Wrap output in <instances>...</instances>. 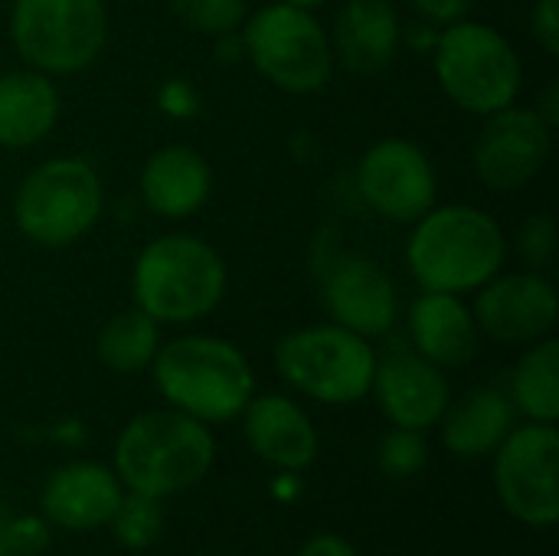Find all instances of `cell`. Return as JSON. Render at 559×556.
I'll use <instances>...</instances> for the list:
<instances>
[{
	"instance_id": "cell-29",
	"label": "cell",
	"mask_w": 559,
	"mask_h": 556,
	"mask_svg": "<svg viewBox=\"0 0 559 556\" xmlns=\"http://www.w3.org/2000/svg\"><path fill=\"white\" fill-rule=\"evenodd\" d=\"M52 541V524L43 514H13L10 518V554L39 556Z\"/></svg>"
},
{
	"instance_id": "cell-35",
	"label": "cell",
	"mask_w": 559,
	"mask_h": 556,
	"mask_svg": "<svg viewBox=\"0 0 559 556\" xmlns=\"http://www.w3.org/2000/svg\"><path fill=\"white\" fill-rule=\"evenodd\" d=\"M10 518H13V511L7 505H0V556L10 554Z\"/></svg>"
},
{
	"instance_id": "cell-16",
	"label": "cell",
	"mask_w": 559,
	"mask_h": 556,
	"mask_svg": "<svg viewBox=\"0 0 559 556\" xmlns=\"http://www.w3.org/2000/svg\"><path fill=\"white\" fill-rule=\"evenodd\" d=\"M242 436L249 449L278 472L301 475L314 465L321 439L311 416L285 393L252 397L242 410Z\"/></svg>"
},
{
	"instance_id": "cell-13",
	"label": "cell",
	"mask_w": 559,
	"mask_h": 556,
	"mask_svg": "<svg viewBox=\"0 0 559 556\" xmlns=\"http://www.w3.org/2000/svg\"><path fill=\"white\" fill-rule=\"evenodd\" d=\"M481 338L508 347H527L554 334L559 321V298L544 272H498L475 292L472 305Z\"/></svg>"
},
{
	"instance_id": "cell-15",
	"label": "cell",
	"mask_w": 559,
	"mask_h": 556,
	"mask_svg": "<svg viewBox=\"0 0 559 556\" xmlns=\"http://www.w3.org/2000/svg\"><path fill=\"white\" fill-rule=\"evenodd\" d=\"M370 397H377V406L393 426L429 433L452 403V383L442 367L429 364L413 347H393L383 357L377 354Z\"/></svg>"
},
{
	"instance_id": "cell-19",
	"label": "cell",
	"mask_w": 559,
	"mask_h": 556,
	"mask_svg": "<svg viewBox=\"0 0 559 556\" xmlns=\"http://www.w3.org/2000/svg\"><path fill=\"white\" fill-rule=\"evenodd\" d=\"M141 200L160 220L197 216L213 193L210 161L190 144H164L141 167Z\"/></svg>"
},
{
	"instance_id": "cell-10",
	"label": "cell",
	"mask_w": 559,
	"mask_h": 556,
	"mask_svg": "<svg viewBox=\"0 0 559 556\" xmlns=\"http://www.w3.org/2000/svg\"><path fill=\"white\" fill-rule=\"evenodd\" d=\"M495 456V495L501 508L537 531L559 524V433L554 423L514 426Z\"/></svg>"
},
{
	"instance_id": "cell-37",
	"label": "cell",
	"mask_w": 559,
	"mask_h": 556,
	"mask_svg": "<svg viewBox=\"0 0 559 556\" xmlns=\"http://www.w3.org/2000/svg\"><path fill=\"white\" fill-rule=\"evenodd\" d=\"M282 3H292V7H301V10H318V7H324L328 0H282Z\"/></svg>"
},
{
	"instance_id": "cell-36",
	"label": "cell",
	"mask_w": 559,
	"mask_h": 556,
	"mask_svg": "<svg viewBox=\"0 0 559 556\" xmlns=\"http://www.w3.org/2000/svg\"><path fill=\"white\" fill-rule=\"evenodd\" d=\"M56 439L66 442V446H79L82 442V426L79 423H66V426L56 429Z\"/></svg>"
},
{
	"instance_id": "cell-12",
	"label": "cell",
	"mask_w": 559,
	"mask_h": 556,
	"mask_svg": "<svg viewBox=\"0 0 559 556\" xmlns=\"http://www.w3.org/2000/svg\"><path fill=\"white\" fill-rule=\"evenodd\" d=\"M554 154V128L534 111V105H508L485 115V125L472 147L478 180L495 193H518L531 187Z\"/></svg>"
},
{
	"instance_id": "cell-20",
	"label": "cell",
	"mask_w": 559,
	"mask_h": 556,
	"mask_svg": "<svg viewBox=\"0 0 559 556\" xmlns=\"http://www.w3.org/2000/svg\"><path fill=\"white\" fill-rule=\"evenodd\" d=\"M328 36L334 62L357 75H377L403 46V16L393 0H347Z\"/></svg>"
},
{
	"instance_id": "cell-6",
	"label": "cell",
	"mask_w": 559,
	"mask_h": 556,
	"mask_svg": "<svg viewBox=\"0 0 559 556\" xmlns=\"http://www.w3.org/2000/svg\"><path fill=\"white\" fill-rule=\"evenodd\" d=\"M432 66L445 98L468 115H495L518 102L524 66L514 43L481 20H455L439 29Z\"/></svg>"
},
{
	"instance_id": "cell-11",
	"label": "cell",
	"mask_w": 559,
	"mask_h": 556,
	"mask_svg": "<svg viewBox=\"0 0 559 556\" xmlns=\"http://www.w3.org/2000/svg\"><path fill=\"white\" fill-rule=\"evenodd\" d=\"M354 187L360 203L386 223L413 226L439 203L432 157L409 138H380L357 161Z\"/></svg>"
},
{
	"instance_id": "cell-5",
	"label": "cell",
	"mask_w": 559,
	"mask_h": 556,
	"mask_svg": "<svg viewBox=\"0 0 559 556\" xmlns=\"http://www.w3.org/2000/svg\"><path fill=\"white\" fill-rule=\"evenodd\" d=\"M105 210V187L82 154L36 164L16 187L10 213L16 233L39 249H66L85 239Z\"/></svg>"
},
{
	"instance_id": "cell-24",
	"label": "cell",
	"mask_w": 559,
	"mask_h": 556,
	"mask_svg": "<svg viewBox=\"0 0 559 556\" xmlns=\"http://www.w3.org/2000/svg\"><path fill=\"white\" fill-rule=\"evenodd\" d=\"M511 403L527 423L559 419V341L550 334L537 344H527L511 374Z\"/></svg>"
},
{
	"instance_id": "cell-9",
	"label": "cell",
	"mask_w": 559,
	"mask_h": 556,
	"mask_svg": "<svg viewBox=\"0 0 559 556\" xmlns=\"http://www.w3.org/2000/svg\"><path fill=\"white\" fill-rule=\"evenodd\" d=\"M10 43L23 66L52 79L85 72L108 43L105 0H13Z\"/></svg>"
},
{
	"instance_id": "cell-21",
	"label": "cell",
	"mask_w": 559,
	"mask_h": 556,
	"mask_svg": "<svg viewBox=\"0 0 559 556\" xmlns=\"http://www.w3.org/2000/svg\"><path fill=\"white\" fill-rule=\"evenodd\" d=\"M62 115V95L52 75L29 66L0 75V147L26 151L52 134Z\"/></svg>"
},
{
	"instance_id": "cell-17",
	"label": "cell",
	"mask_w": 559,
	"mask_h": 556,
	"mask_svg": "<svg viewBox=\"0 0 559 556\" xmlns=\"http://www.w3.org/2000/svg\"><path fill=\"white\" fill-rule=\"evenodd\" d=\"M124 485L115 469L102 462H69L59 465L39 492V514L62 531H95L108 528Z\"/></svg>"
},
{
	"instance_id": "cell-2",
	"label": "cell",
	"mask_w": 559,
	"mask_h": 556,
	"mask_svg": "<svg viewBox=\"0 0 559 556\" xmlns=\"http://www.w3.org/2000/svg\"><path fill=\"white\" fill-rule=\"evenodd\" d=\"M229 272L216 246L193 233L154 236L134 259L131 298L160 328L210 318L226 298Z\"/></svg>"
},
{
	"instance_id": "cell-18",
	"label": "cell",
	"mask_w": 559,
	"mask_h": 556,
	"mask_svg": "<svg viewBox=\"0 0 559 556\" xmlns=\"http://www.w3.org/2000/svg\"><path fill=\"white\" fill-rule=\"evenodd\" d=\"M409 347L442 370H462L478 357L481 331L465 295L419 292L406 311Z\"/></svg>"
},
{
	"instance_id": "cell-8",
	"label": "cell",
	"mask_w": 559,
	"mask_h": 556,
	"mask_svg": "<svg viewBox=\"0 0 559 556\" xmlns=\"http://www.w3.org/2000/svg\"><path fill=\"white\" fill-rule=\"evenodd\" d=\"M275 370L295 393L314 403L350 406L370 397L377 347L334 321L308 324L275 344Z\"/></svg>"
},
{
	"instance_id": "cell-26",
	"label": "cell",
	"mask_w": 559,
	"mask_h": 556,
	"mask_svg": "<svg viewBox=\"0 0 559 556\" xmlns=\"http://www.w3.org/2000/svg\"><path fill=\"white\" fill-rule=\"evenodd\" d=\"M170 13L187 29L219 39V36L242 29L249 16V3L246 0H170Z\"/></svg>"
},
{
	"instance_id": "cell-28",
	"label": "cell",
	"mask_w": 559,
	"mask_h": 556,
	"mask_svg": "<svg viewBox=\"0 0 559 556\" xmlns=\"http://www.w3.org/2000/svg\"><path fill=\"white\" fill-rule=\"evenodd\" d=\"M518 252H521L524 265L534 272H544L554 265V259H557V223L550 213H537V216L524 220V226L518 229Z\"/></svg>"
},
{
	"instance_id": "cell-34",
	"label": "cell",
	"mask_w": 559,
	"mask_h": 556,
	"mask_svg": "<svg viewBox=\"0 0 559 556\" xmlns=\"http://www.w3.org/2000/svg\"><path fill=\"white\" fill-rule=\"evenodd\" d=\"M534 111L557 131L559 128V82L557 79H550L547 85H544V92H540V98H537V105H534Z\"/></svg>"
},
{
	"instance_id": "cell-3",
	"label": "cell",
	"mask_w": 559,
	"mask_h": 556,
	"mask_svg": "<svg viewBox=\"0 0 559 556\" xmlns=\"http://www.w3.org/2000/svg\"><path fill=\"white\" fill-rule=\"evenodd\" d=\"M216 459V439L206 423L180 410H147L128 419L115 439V475L124 492L147 498H177L200 485Z\"/></svg>"
},
{
	"instance_id": "cell-33",
	"label": "cell",
	"mask_w": 559,
	"mask_h": 556,
	"mask_svg": "<svg viewBox=\"0 0 559 556\" xmlns=\"http://www.w3.org/2000/svg\"><path fill=\"white\" fill-rule=\"evenodd\" d=\"M298 556H357V551L341 534L324 531V534H314L311 541H305V547L298 551Z\"/></svg>"
},
{
	"instance_id": "cell-1",
	"label": "cell",
	"mask_w": 559,
	"mask_h": 556,
	"mask_svg": "<svg viewBox=\"0 0 559 556\" xmlns=\"http://www.w3.org/2000/svg\"><path fill=\"white\" fill-rule=\"evenodd\" d=\"M508 262L501 223L475 203H436L413 223L406 265L423 292L472 295Z\"/></svg>"
},
{
	"instance_id": "cell-23",
	"label": "cell",
	"mask_w": 559,
	"mask_h": 556,
	"mask_svg": "<svg viewBox=\"0 0 559 556\" xmlns=\"http://www.w3.org/2000/svg\"><path fill=\"white\" fill-rule=\"evenodd\" d=\"M160 344H164L160 324L131 305L102 324V331L95 338V354L105 370H111L118 377H134L141 370H151Z\"/></svg>"
},
{
	"instance_id": "cell-7",
	"label": "cell",
	"mask_w": 559,
	"mask_h": 556,
	"mask_svg": "<svg viewBox=\"0 0 559 556\" xmlns=\"http://www.w3.org/2000/svg\"><path fill=\"white\" fill-rule=\"evenodd\" d=\"M239 39L252 69L288 95H318L337 66L331 36L314 10H301L282 0L249 13Z\"/></svg>"
},
{
	"instance_id": "cell-22",
	"label": "cell",
	"mask_w": 559,
	"mask_h": 556,
	"mask_svg": "<svg viewBox=\"0 0 559 556\" xmlns=\"http://www.w3.org/2000/svg\"><path fill=\"white\" fill-rule=\"evenodd\" d=\"M514 426H518V410L511 397L498 387H478L459 400L452 397L449 410L439 419L442 446L459 459L491 456Z\"/></svg>"
},
{
	"instance_id": "cell-4",
	"label": "cell",
	"mask_w": 559,
	"mask_h": 556,
	"mask_svg": "<svg viewBox=\"0 0 559 556\" xmlns=\"http://www.w3.org/2000/svg\"><path fill=\"white\" fill-rule=\"evenodd\" d=\"M151 377L170 410H180L206 426L233 423L255 397L249 357L216 334H180L160 344Z\"/></svg>"
},
{
	"instance_id": "cell-31",
	"label": "cell",
	"mask_w": 559,
	"mask_h": 556,
	"mask_svg": "<svg viewBox=\"0 0 559 556\" xmlns=\"http://www.w3.org/2000/svg\"><path fill=\"white\" fill-rule=\"evenodd\" d=\"M531 33L547 56H559V0H534Z\"/></svg>"
},
{
	"instance_id": "cell-14",
	"label": "cell",
	"mask_w": 559,
	"mask_h": 556,
	"mask_svg": "<svg viewBox=\"0 0 559 556\" xmlns=\"http://www.w3.org/2000/svg\"><path fill=\"white\" fill-rule=\"evenodd\" d=\"M321 301L334 324L377 341L400 321V292L393 275L364 252H337L321 269Z\"/></svg>"
},
{
	"instance_id": "cell-27",
	"label": "cell",
	"mask_w": 559,
	"mask_h": 556,
	"mask_svg": "<svg viewBox=\"0 0 559 556\" xmlns=\"http://www.w3.org/2000/svg\"><path fill=\"white\" fill-rule=\"evenodd\" d=\"M429 462V442L426 433L419 429H400L393 426L383 442H380V469L390 478H413L416 472H423Z\"/></svg>"
},
{
	"instance_id": "cell-30",
	"label": "cell",
	"mask_w": 559,
	"mask_h": 556,
	"mask_svg": "<svg viewBox=\"0 0 559 556\" xmlns=\"http://www.w3.org/2000/svg\"><path fill=\"white\" fill-rule=\"evenodd\" d=\"M157 105L167 118H177V121H187L200 111V95L197 88L187 82V79H167L160 88H157Z\"/></svg>"
},
{
	"instance_id": "cell-38",
	"label": "cell",
	"mask_w": 559,
	"mask_h": 556,
	"mask_svg": "<svg viewBox=\"0 0 559 556\" xmlns=\"http://www.w3.org/2000/svg\"><path fill=\"white\" fill-rule=\"evenodd\" d=\"M3 556H26V554H3Z\"/></svg>"
},
{
	"instance_id": "cell-25",
	"label": "cell",
	"mask_w": 559,
	"mask_h": 556,
	"mask_svg": "<svg viewBox=\"0 0 559 556\" xmlns=\"http://www.w3.org/2000/svg\"><path fill=\"white\" fill-rule=\"evenodd\" d=\"M164 524H167L164 501L134 495V492H124V498L118 501V508L108 521L115 541L124 551H151L157 544V537L164 534Z\"/></svg>"
},
{
	"instance_id": "cell-32",
	"label": "cell",
	"mask_w": 559,
	"mask_h": 556,
	"mask_svg": "<svg viewBox=\"0 0 559 556\" xmlns=\"http://www.w3.org/2000/svg\"><path fill=\"white\" fill-rule=\"evenodd\" d=\"M409 3L419 13V20H426L436 29L468 16V10H472V0H409Z\"/></svg>"
}]
</instances>
